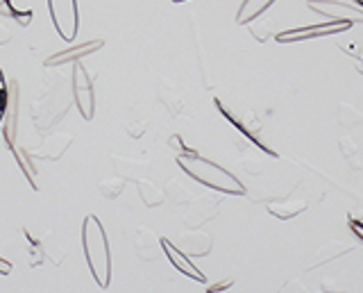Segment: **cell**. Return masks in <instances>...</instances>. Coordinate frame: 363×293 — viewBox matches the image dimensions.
<instances>
[{
    "label": "cell",
    "mask_w": 363,
    "mask_h": 293,
    "mask_svg": "<svg viewBox=\"0 0 363 293\" xmlns=\"http://www.w3.org/2000/svg\"><path fill=\"white\" fill-rule=\"evenodd\" d=\"M177 164L191 179H196V182L209 187L213 191H220V194H230V196L245 194V187L238 182L236 175L225 171L223 166L207 160V157L198 155L196 150H186L177 155Z\"/></svg>",
    "instance_id": "cell-1"
},
{
    "label": "cell",
    "mask_w": 363,
    "mask_h": 293,
    "mask_svg": "<svg viewBox=\"0 0 363 293\" xmlns=\"http://www.w3.org/2000/svg\"><path fill=\"white\" fill-rule=\"evenodd\" d=\"M82 248L86 257V266L91 277L100 289H109L111 284V253L107 243L105 228L98 216L89 214L82 223Z\"/></svg>",
    "instance_id": "cell-2"
},
{
    "label": "cell",
    "mask_w": 363,
    "mask_h": 293,
    "mask_svg": "<svg viewBox=\"0 0 363 293\" xmlns=\"http://www.w3.org/2000/svg\"><path fill=\"white\" fill-rule=\"evenodd\" d=\"M73 100L77 105V111L82 114L84 121H91L96 116V92H94V80H91L89 71L82 64H73Z\"/></svg>",
    "instance_id": "cell-3"
},
{
    "label": "cell",
    "mask_w": 363,
    "mask_h": 293,
    "mask_svg": "<svg viewBox=\"0 0 363 293\" xmlns=\"http://www.w3.org/2000/svg\"><path fill=\"white\" fill-rule=\"evenodd\" d=\"M48 12L60 37L66 41H73L79 30L77 0H48Z\"/></svg>",
    "instance_id": "cell-4"
},
{
    "label": "cell",
    "mask_w": 363,
    "mask_h": 293,
    "mask_svg": "<svg viewBox=\"0 0 363 293\" xmlns=\"http://www.w3.org/2000/svg\"><path fill=\"white\" fill-rule=\"evenodd\" d=\"M220 211V198L204 194V196H196L191 200L189 211H186V225L189 228H200L207 221H213L216 214Z\"/></svg>",
    "instance_id": "cell-5"
},
{
    "label": "cell",
    "mask_w": 363,
    "mask_h": 293,
    "mask_svg": "<svg viewBox=\"0 0 363 293\" xmlns=\"http://www.w3.org/2000/svg\"><path fill=\"white\" fill-rule=\"evenodd\" d=\"M173 243H175L177 250H182L186 257H207L213 248L211 234L202 232L198 228H191L189 232H182Z\"/></svg>",
    "instance_id": "cell-6"
},
{
    "label": "cell",
    "mask_w": 363,
    "mask_h": 293,
    "mask_svg": "<svg viewBox=\"0 0 363 293\" xmlns=\"http://www.w3.org/2000/svg\"><path fill=\"white\" fill-rule=\"evenodd\" d=\"M7 109H5V116L3 123H0V130H3V139L5 145L11 148L16 141V128H18V82L16 80H9L7 82Z\"/></svg>",
    "instance_id": "cell-7"
},
{
    "label": "cell",
    "mask_w": 363,
    "mask_h": 293,
    "mask_svg": "<svg viewBox=\"0 0 363 293\" xmlns=\"http://www.w3.org/2000/svg\"><path fill=\"white\" fill-rule=\"evenodd\" d=\"M132 248H134V255L139 257L141 262H157L159 253H164L162 236H157L150 228H143V225L141 228H136Z\"/></svg>",
    "instance_id": "cell-8"
},
{
    "label": "cell",
    "mask_w": 363,
    "mask_h": 293,
    "mask_svg": "<svg viewBox=\"0 0 363 293\" xmlns=\"http://www.w3.org/2000/svg\"><path fill=\"white\" fill-rule=\"evenodd\" d=\"M309 7L313 12H320L323 16H327V21H343V23H357L361 21L363 23V12L352 5H336L334 0H309Z\"/></svg>",
    "instance_id": "cell-9"
},
{
    "label": "cell",
    "mask_w": 363,
    "mask_h": 293,
    "mask_svg": "<svg viewBox=\"0 0 363 293\" xmlns=\"http://www.w3.org/2000/svg\"><path fill=\"white\" fill-rule=\"evenodd\" d=\"M352 23H343V21H327L325 26H313V28H300V30H289L279 32L277 41H300V39H311V37H327V35H338V32L347 30Z\"/></svg>",
    "instance_id": "cell-10"
},
{
    "label": "cell",
    "mask_w": 363,
    "mask_h": 293,
    "mask_svg": "<svg viewBox=\"0 0 363 293\" xmlns=\"http://www.w3.org/2000/svg\"><path fill=\"white\" fill-rule=\"evenodd\" d=\"M352 250H354V245H352V243H345V241H329L323 248H318L313 255L306 257L304 270H315V268H320V266H325L329 262H334V259L343 257V255H347Z\"/></svg>",
    "instance_id": "cell-11"
},
{
    "label": "cell",
    "mask_w": 363,
    "mask_h": 293,
    "mask_svg": "<svg viewBox=\"0 0 363 293\" xmlns=\"http://www.w3.org/2000/svg\"><path fill=\"white\" fill-rule=\"evenodd\" d=\"M75 141V137L71 132H55L50 137H45L41 148H37L32 153V157L37 160H45V162H57L60 157L68 150V145Z\"/></svg>",
    "instance_id": "cell-12"
},
{
    "label": "cell",
    "mask_w": 363,
    "mask_h": 293,
    "mask_svg": "<svg viewBox=\"0 0 363 293\" xmlns=\"http://www.w3.org/2000/svg\"><path fill=\"white\" fill-rule=\"evenodd\" d=\"M102 46H105V41H102V39H91V41L79 43V46H75V48H68V50H62L57 55H50V57L45 60L43 64L48 66V69H52V66H64V64H75V62L82 60L84 55H94Z\"/></svg>",
    "instance_id": "cell-13"
},
{
    "label": "cell",
    "mask_w": 363,
    "mask_h": 293,
    "mask_svg": "<svg viewBox=\"0 0 363 293\" xmlns=\"http://www.w3.org/2000/svg\"><path fill=\"white\" fill-rule=\"evenodd\" d=\"M162 248H164V255L168 257V262L173 264V266H175V270H179L182 275H186V277L196 280V282H204V280H207V277H204L202 270H200L196 264H193L184 253L177 250L173 241L162 239Z\"/></svg>",
    "instance_id": "cell-14"
},
{
    "label": "cell",
    "mask_w": 363,
    "mask_h": 293,
    "mask_svg": "<svg viewBox=\"0 0 363 293\" xmlns=\"http://www.w3.org/2000/svg\"><path fill=\"white\" fill-rule=\"evenodd\" d=\"M41 107L43 109H37V107L32 109V114H39V111H41V118L34 121V126H37L39 132H45V130H50L52 126H57V123L64 118L66 109H68V107H62L60 109V103H57V98H43L41 100Z\"/></svg>",
    "instance_id": "cell-15"
},
{
    "label": "cell",
    "mask_w": 363,
    "mask_h": 293,
    "mask_svg": "<svg viewBox=\"0 0 363 293\" xmlns=\"http://www.w3.org/2000/svg\"><path fill=\"white\" fill-rule=\"evenodd\" d=\"M266 209L272 214L275 219L289 221L293 216H298L300 211L306 209V200L304 198H286V200H272L266 205Z\"/></svg>",
    "instance_id": "cell-16"
},
{
    "label": "cell",
    "mask_w": 363,
    "mask_h": 293,
    "mask_svg": "<svg viewBox=\"0 0 363 293\" xmlns=\"http://www.w3.org/2000/svg\"><path fill=\"white\" fill-rule=\"evenodd\" d=\"M41 243H43L45 259H48L52 266L64 264V259L68 255V245H66L64 239H60V236H55L52 232H48L45 236H41Z\"/></svg>",
    "instance_id": "cell-17"
},
{
    "label": "cell",
    "mask_w": 363,
    "mask_h": 293,
    "mask_svg": "<svg viewBox=\"0 0 363 293\" xmlns=\"http://www.w3.org/2000/svg\"><path fill=\"white\" fill-rule=\"evenodd\" d=\"M164 194H166V200L175 207H189L191 200L196 198L191 194V189L184 182H179V179H170L164 189Z\"/></svg>",
    "instance_id": "cell-18"
},
{
    "label": "cell",
    "mask_w": 363,
    "mask_h": 293,
    "mask_svg": "<svg viewBox=\"0 0 363 293\" xmlns=\"http://www.w3.org/2000/svg\"><path fill=\"white\" fill-rule=\"evenodd\" d=\"M136 189H139V196L145 207H159L166 202L164 189H159L155 182H150V179H139V182H136Z\"/></svg>",
    "instance_id": "cell-19"
},
{
    "label": "cell",
    "mask_w": 363,
    "mask_h": 293,
    "mask_svg": "<svg viewBox=\"0 0 363 293\" xmlns=\"http://www.w3.org/2000/svg\"><path fill=\"white\" fill-rule=\"evenodd\" d=\"M272 3H275V0H243V5L236 14V21L238 23H250V21H255L264 14Z\"/></svg>",
    "instance_id": "cell-20"
},
{
    "label": "cell",
    "mask_w": 363,
    "mask_h": 293,
    "mask_svg": "<svg viewBox=\"0 0 363 293\" xmlns=\"http://www.w3.org/2000/svg\"><path fill=\"white\" fill-rule=\"evenodd\" d=\"M9 150H11V155H14V160H16L18 168L23 171V175H26V179L30 182V187H32V189H39V182H37V166L32 164L30 153H28V150H23V148H18V145H11Z\"/></svg>",
    "instance_id": "cell-21"
},
{
    "label": "cell",
    "mask_w": 363,
    "mask_h": 293,
    "mask_svg": "<svg viewBox=\"0 0 363 293\" xmlns=\"http://www.w3.org/2000/svg\"><path fill=\"white\" fill-rule=\"evenodd\" d=\"M336 116L340 126H345V128H363V111L352 107L350 103H338Z\"/></svg>",
    "instance_id": "cell-22"
},
{
    "label": "cell",
    "mask_w": 363,
    "mask_h": 293,
    "mask_svg": "<svg viewBox=\"0 0 363 293\" xmlns=\"http://www.w3.org/2000/svg\"><path fill=\"white\" fill-rule=\"evenodd\" d=\"M323 293H352V282L345 273L340 275H329L320 282Z\"/></svg>",
    "instance_id": "cell-23"
},
{
    "label": "cell",
    "mask_w": 363,
    "mask_h": 293,
    "mask_svg": "<svg viewBox=\"0 0 363 293\" xmlns=\"http://www.w3.org/2000/svg\"><path fill=\"white\" fill-rule=\"evenodd\" d=\"M123 189H125V179L121 175L118 177H107V179H102V182L98 184V194L102 198H107V200H116L123 194Z\"/></svg>",
    "instance_id": "cell-24"
},
{
    "label": "cell",
    "mask_w": 363,
    "mask_h": 293,
    "mask_svg": "<svg viewBox=\"0 0 363 293\" xmlns=\"http://www.w3.org/2000/svg\"><path fill=\"white\" fill-rule=\"evenodd\" d=\"M250 30H252V35L257 37V41H266L275 35V18H255L250 21Z\"/></svg>",
    "instance_id": "cell-25"
},
{
    "label": "cell",
    "mask_w": 363,
    "mask_h": 293,
    "mask_svg": "<svg viewBox=\"0 0 363 293\" xmlns=\"http://www.w3.org/2000/svg\"><path fill=\"white\" fill-rule=\"evenodd\" d=\"M23 234H26V239H28V243H30V248H28V262H30L32 268H37V266H41V264L45 262L43 243H41V239H37V236H30L28 230L23 232Z\"/></svg>",
    "instance_id": "cell-26"
},
{
    "label": "cell",
    "mask_w": 363,
    "mask_h": 293,
    "mask_svg": "<svg viewBox=\"0 0 363 293\" xmlns=\"http://www.w3.org/2000/svg\"><path fill=\"white\" fill-rule=\"evenodd\" d=\"M0 14L7 16V18H14L16 23H21V26H28L30 16H32L30 12H21V9H16L11 0H3V3H0Z\"/></svg>",
    "instance_id": "cell-27"
},
{
    "label": "cell",
    "mask_w": 363,
    "mask_h": 293,
    "mask_svg": "<svg viewBox=\"0 0 363 293\" xmlns=\"http://www.w3.org/2000/svg\"><path fill=\"white\" fill-rule=\"evenodd\" d=\"M340 153H343L350 160L352 168H361V162H359V157H357V145H354V141H352L350 137L340 139Z\"/></svg>",
    "instance_id": "cell-28"
},
{
    "label": "cell",
    "mask_w": 363,
    "mask_h": 293,
    "mask_svg": "<svg viewBox=\"0 0 363 293\" xmlns=\"http://www.w3.org/2000/svg\"><path fill=\"white\" fill-rule=\"evenodd\" d=\"M128 134L130 137H134V139H139V137H143L145 134V130H147V118L145 116H141V118H132V121H128Z\"/></svg>",
    "instance_id": "cell-29"
},
{
    "label": "cell",
    "mask_w": 363,
    "mask_h": 293,
    "mask_svg": "<svg viewBox=\"0 0 363 293\" xmlns=\"http://www.w3.org/2000/svg\"><path fill=\"white\" fill-rule=\"evenodd\" d=\"M159 100L170 109V114H179L182 111V100L173 96V92H168V96L164 92H159Z\"/></svg>",
    "instance_id": "cell-30"
},
{
    "label": "cell",
    "mask_w": 363,
    "mask_h": 293,
    "mask_svg": "<svg viewBox=\"0 0 363 293\" xmlns=\"http://www.w3.org/2000/svg\"><path fill=\"white\" fill-rule=\"evenodd\" d=\"M279 293H311L309 289H306V284L302 280H291V282H286L281 289H279Z\"/></svg>",
    "instance_id": "cell-31"
},
{
    "label": "cell",
    "mask_w": 363,
    "mask_h": 293,
    "mask_svg": "<svg viewBox=\"0 0 363 293\" xmlns=\"http://www.w3.org/2000/svg\"><path fill=\"white\" fill-rule=\"evenodd\" d=\"M234 287V280L232 277H225L220 282H216V284H209L207 287V293H232L230 289Z\"/></svg>",
    "instance_id": "cell-32"
},
{
    "label": "cell",
    "mask_w": 363,
    "mask_h": 293,
    "mask_svg": "<svg viewBox=\"0 0 363 293\" xmlns=\"http://www.w3.org/2000/svg\"><path fill=\"white\" fill-rule=\"evenodd\" d=\"M7 96H9V92H7V82H3V84H0V123H3L5 109H7Z\"/></svg>",
    "instance_id": "cell-33"
},
{
    "label": "cell",
    "mask_w": 363,
    "mask_h": 293,
    "mask_svg": "<svg viewBox=\"0 0 363 293\" xmlns=\"http://www.w3.org/2000/svg\"><path fill=\"white\" fill-rule=\"evenodd\" d=\"M168 145H170V148H173V150H177V155L191 150V148H186L184 143H182V137H179V134H175V137H170V139H168Z\"/></svg>",
    "instance_id": "cell-34"
},
{
    "label": "cell",
    "mask_w": 363,
    "mask_h": 293,
    "mask_svg": "<svg viewBox=\"0 0 363 293\" xmlns=\"http://www.w3.org/2000/svg\"><path fill=\"white\" fill-rule=\"evenodd\" d=\"M11 41V32H9V28H5L3 23H0V46H5V43H9Z\"/></svg>",
    "instance_id": "cell-35"
},
{
    "label": "cell",
    "mask_w": 363,
    "mask_h": 293,
    "mask_svg": "<svg viewBox=\"0 0 363 293\" xmlns=\"http://www.w3.org/2000/svg\"><path fill=\"white\" fill-rule=\"evenodd\" d=\"M11 273V264L5 257H0V275H9Z\"/></svg>",
    "instance_id": "cell-36"
},
{
    "label": "cell",
    "mask_w": 363,
    "mask_h": 293,
    "mask_svg": "<svg viewBox=\"0 0 363 293\" xmlns=\"http://www.w3.org/2000/svg\"><path fill=\"white\" fill-rule=\"evenodd\" d=\"M357 71H359V73H363V60H359V62H357Z\"/></svg>",
    "instance_id": "cell-37"
},
{
    "label": "cell",
    "mask_w": 363,
    "mask_h": 293,
    "mask_svg": "<svg viewBox=\"0 0 363 293\" xmlns=\"http://www.w3.org/2000/svg\"><path fill=\"white\" fill-rule=\"evenodd\" d=\"M3 82H5V80H3V75H0V84H3Z\"/></svg>",
    "instance_id": "cell-38"
},
{
    "label": "cell",
    "mask_w": 363,
    "mask_h": 293,
    "mask_svg": "<svg viewBox=\"0 0 363 293\" xmlns=\"http://www.w3.org/2000/svg\"><path fill=\"white\" fill-rule=\"evenodd\" d=\"M175 3H182V0H175Z\"/></svg>",
    "instance_id": "cell-39"
}]
</instances>
